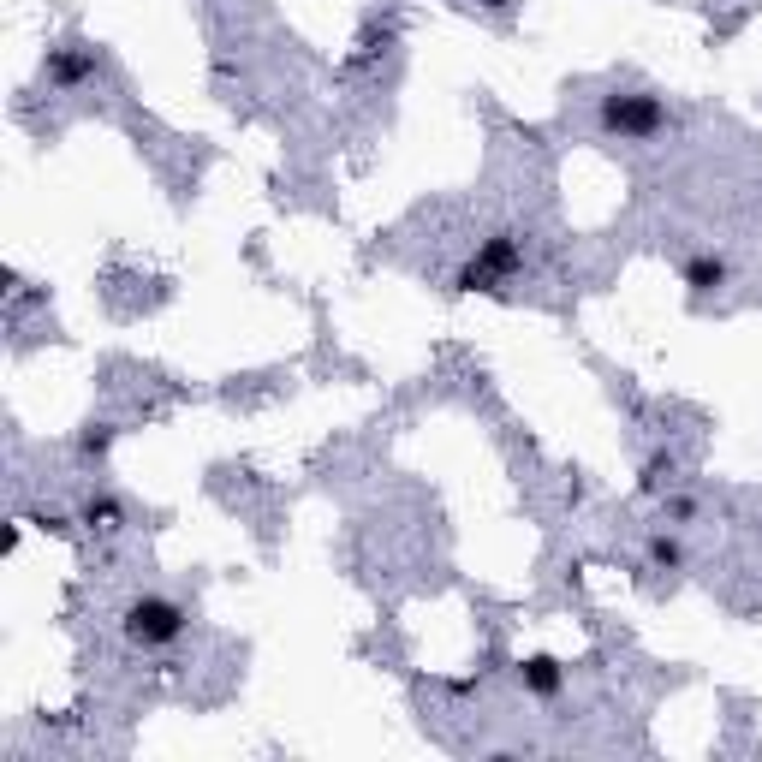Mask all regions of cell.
Here are the masks:
<instances>
[{
    "label": "cell",
    "mask_w": 762,
    "mask_h": 762,
    "mask_svg": "<svg viewBox=\"0 0 762 762\" xmlns=\"http://www.w3.org/2000/svg\"><path fill=\"white\" fill-rule=\"evenodd\" d=\"M602 120H608V131H620V137H649V131L667 126V108L649 102V96H608Z\"/></svg>",
    "instance_id": "3957f363"
},
{
    "label": "cell",
    "mask_w": 762,
    "mask_h": 762,
    "mask_svg": "<svg viewBox=\"0 0 762 762\" xmlns=\"http://www.w3.org/2000/svg\"><path fill=\"white\" fill-rule=\"evenodd\" d=\"M518 685H524L530 697H554V691L566 685V667H560L554 655H530V661H518Z\"/></svg>",
    "instance_id": "277c9868"
},
{
    "label": "cell",
    "mask_w": 762,
    "mask_h": 762,
    "mask_svg": "<svg viewBox=\"0 0 762 762\" xmlns=\"http://www.w3.org/2000/svg\"><path fill=\"white\" fill-rule=\"evenodd\" d=\"M483 6H507V0H483Z\"/></svg>",
    "instance_id": "ba28073f"
},
{
    "label": "cell",
    "mask_w": 762,
    "mask_h": 762,
    "mask_svg": "<svg viewBox=\"0 0 762 762\" xmlns=\"http://www.w3.org/2000/svg\"><path fill=\"white\" fill-rule=\"evenodd\" d=\"M185 632V608L173 596H137L126 608V643L131 649H161Z\"/></svg>",
    "instance_id": "7a4b0ae2"
},
{
    "label": "cell",
    "mask_w": 762,
    "mask_h": 762,
    "mask_svg": "<svg viewBox=\"0 0 762 762\" xmlns=\"http://www.w3.org/2000/svg\"><path fill=\"white\" fill-rule=\"evenodd\" d=\"M721 280H727V262H721V256H691V262H685V286H691V292H715V286H721Z\"/></svg>",
    "instance_id": "8992f818"
},
{
    "label": "cell",
    "mask_w": 762,
    "mask_h": 762,
    "mask_svg": "<svg viewBox=\"0 0 762 762\" xmlns=\"http://www.w3.org/2000/svg\"><path fill=\"white\" fill-rule=\"evenodd\" d=\"M114 518H120L114 501H84V524H90V530H114Z\"/></svg>",
    "instance_id": "52a82bcc"
},
{
    "label": "cell",
    "mask_w": 762,
    "mask_h": 762,
    "mask_svg": "<svg viewBox=\"0 0 762 762\" xmlns=\"http://www.w3.org/2000/svg\"><path fill=\"white\" fill-rule=\"evenodd\" d=\"M518 268H524V245H518V233H495V239H483V251L453 274V286H465V292H495L501 280L518 274Z\"/></svg>",
    "instance_id": "6da1fadb"
},
{
    "label": "cell",
    "mask_w": 762,
    "mask_h": 762,
    "mask_svg": "<svg viewBox=\"0 0 762 762\" xmlns=\"http://www.w3.org/2000/svg\"><path fill=\"white\" fill-rule=\"evenodd\" d=\"M96 72V54H84V48H54L48 54V78L54 84H84Z\"/></svg>",
    "instance_id": "5b68a950"
}]
</instances>
